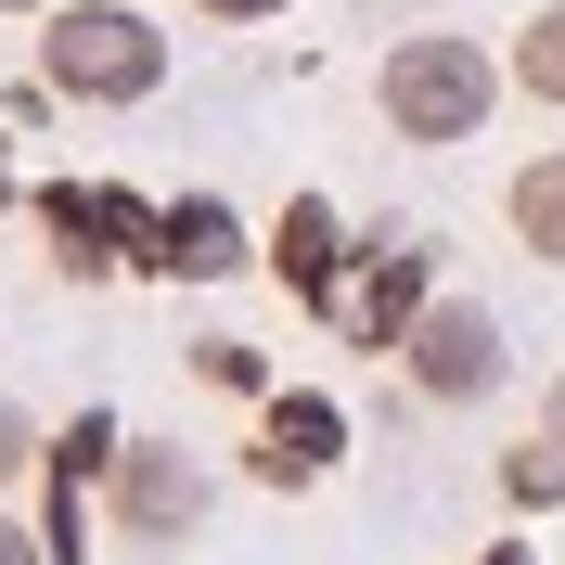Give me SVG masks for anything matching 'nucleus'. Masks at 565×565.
Segmentation results:
<instances>
[{
	"label": "nucleus",
	"mask_w": 565,
	"mask_h": 565,
	"mask_svg": "<svg viewBox=\"0 0 565 565\" xmlns=\"http://www.w3.org/2000/svg\"><path fill=\"white\" fill-rule=\"evenodd\" d=\"M501 104H514V77H501L489 39H462V26H412V39H386V65H373V116H386V141H412V154L489 141Z\"/></svg>",
	"instance_id": "f257e3e1"
},
{
	"label": "nucleus",
	"mask_w": 565,
	"mask_h": 565,
	"mask_svg": "<svg viewBox=\"0 0 565 565\" xmlns=\"http://www.w3.org/2000/svg\"><path fill=\"white\" fill-rule=\"evenodd\" d=\"M39 77H52V104L129 116V104L168 90V26L141 0H52L39 13Z\"/></svg>",
	"instance_id": "f03ea898"
},
{
	"label": "nucleus",
	"mask_w": 565,
	"mask_h": 565,
	"mask_svg": "<svg viewBox=\"0 0 565 565\" xmlns=\"http://www.w3.org/2000/svg\"><path fill=\"white\" fill-rule=\"evenodd\" d=\"M398 386H412V412H489L501 386H514V334H501L489 296H424L412 348H398Z\"/></svg>",
	"instance_id": "7ed1b4c3"
},
{
	"label": "nucleus",
	"mask_w": 565,
	"mask_h": 565,
	"mask_svg": "<svg viewBox=\"0 0 565 565\" xmlns=\"http://www.w3.org/2000/svg\"><path fill=\"white\" fill-rule=\"evenodd\" d=\"M437 257L450 245H386V232H360V257H348V282L321 296V321H334V348H360V360H398L412 348V321H424V296H437Z\"/></svg>",
	"instance_id": "20e7f679"
},
{
	"label": "nucleus",
	"mask_w": 565,
	"mask_h": 565,
	"mask_svg": "<svg viewBox=\"0 0 565 565\" xmlns=\"http://www.w3.org/2000/svg\"><path fill=\"white\" fill-rule=\"evenodd\" d=\"M206 514H218V476L180 450V437H129V450H116V476H104V527L129 540V553H180Z\"/></svg>",
	"instance_id": "39448f33"
},
{
	"label": "nucleus",
	"mask_w": 565,
	"mask_h": 565,
	"mask_svg": "<svg viewBox=\"0 0 565 565\" xmlns=\"http://www.w3.org/2000/svg\"><path fill=\"white\" fill-rule=\"evenodd\" d=\"M26 218L52 232V270H65V282H116V270L154 257V206L116 193V180H39Z\"/></svg>",
	"instance_id": "423d86ee"
},
{
	"label": "nucleus",
	"mask_w": 565,
	"mask_h": 565,
	"mask_svg": "<svg viewBox=\"0 0 565 565\" xmlns=\"http://www.w3.org/2000/svg\"><path fill=\"white\" fill-rule=\"evenodd\" d=\"M334 462H348V398H334V386H270V398H257V437H245L257 489L296 501V489H321Z\"/></svg>",
	"instance_id": "0eeeda50"
},
{
	"label": "nucleus",
	"mask_w": 565,
	"mask_h": 565,
	"mask_svg": "<svg viewBox=\"0 0 565 565\" xmlns=\"http://www.w3.org/2000/svg\"><path fill=\"white\" fill-rule=\"evenodd\" d=\"M154 282H245L257 270V232L232 193H168L154 206V257H141Z\"/></svg>",
	"instance_id": "6e6552de"
},
{
	"label": "nucleus",
	"mask_w": 565,
	"mask_h": 565,
	"mask_svg": "<svg viewBox=\"0 0 565 565\" xmlns=\"http://www.w3.org/2000/svg\"><path fill=\"white\" fill-rule=\"evenodd\" d=\"M348 257H360V232H348V206H334V193H282V218L257 232V270H270L282 296H309V309L348 282Z\"/></svg>",
	"instance_id": "1a4fd4ad"
},
{
	"label": "nucleus",
	"mask_w": 565,
	"mask_h": 565,
	"mask_svg": "<svg viewBox=\"0 0 565 565\" xmlns=\"http://www.w3.org/2000/svg\"><path fill=\"white\" fill-rule=\"evenodd\" d=\"M501 232H514L540 270H565V141H553V154H527V168L501 180Z\"/></svg>",
	"instance_id": "9d476101"
},
{
	"label": "nucleus",
	"mask_w": 565,
	"mask_h": 565,
	"mask_svg": "<svg viewBox=\"0 0 565 565\" xmlns=\"http://www.w3.org/2000/svg\"><path fill=\"white\" fill-rule=\"evenodd\" d=\"M116 450H129V424H116L104 398H77V412L52 424V450H39V476H65V489H104V476H116Z\"/></svg>",
	"instance_id": "9b49d317"
},
{
	"label": "nucleus",
	"mask_w": 565,
	"mask_h": 565,
	"mask_svg": "<svg viewBox=\"0 0 565 565\" xmlns=\"http://www.w3.org/2000/svg\"><path fill=\"white\" fill-rule=\"evenodd\" d=\"M501 77H514V104H553V116H565V0H540L527 26H514Z\"/></svg>",
	"instance_id": "f8f14e48"
},
{
	"label": "nucleus",
	"mask_w": 565,
	"mask_h": 565,
	"mask_svg": "<svg viewBox=\"0 0 565 565\" xmlns=\"http://www.w3.org/2000/svg\"><path fill=\"white\" fill-rule=\"evenodd\" d=\"M501 501H514V514H553V501H565V450L540 437V424L501 450Z\"/></svg>",
	"instance_id": "ddd939ff"
},
{
	"label": "nucleus",
	"mask_w": 565,
	"mask_h": 565,
	"mask_svg": "<svg viewBox=\"0 0 565 565\" xmlns=\"http://www.w3.org/2000/svg\"><path fill=\"white\" fill-rule=\"evenodd\" d=\"M193 386H218V398H270V360H257L245 334H193Z\"/></svg>",
	"instance_id": "4468645a"
},
{
	"label": "nucleus",
	"mask_w": 565,
	"mask_h": 565,
	"mask_svg": "<svg viewBox=\"0 0 565 565\" xmlns=\"http://www.w3.org/2000/svg\"><path fill=\"white\" fill-rule=\"evenodd\" d=\"M39 553H52V565H90V489L39 476Z\"/></svg>",
	"instance_id": "2eb2a0df"
},
{
	"label": "nucleus",
	"mask_w": 565,
	"mask_h": 565,
	"mask_svg": "<svg viewBox=\"0 0 565 565\" xmlns=\"http://www.w3.org/2000/svg\"><path fill=\"white\" fill-rule=\"evenodd\" d=\"M39 450H52V424H39L26 398H0V501H13V489H39Z\"/></svg>",
	"instance_id": "dca6fc26"
},
{
	"label": "nucleus",
	"mask_w": 565,
	"mask_h": 565,
	"mask_svg": "<svg viewBox=\"0 0 565 565\" xmlns=\"http://www.w3.org/2000/svg\"><path fill=\"white\" fill-rule=\"evenodd\" d=\"M193 13H206V26H282L296 0H193Z\"/></svg>",
	"instance_id": "f3484780"
},
{
	"label": "nucleus",
	"mask_w": 565,
	"mask_h": 565,
	"mask_svg": "<svg viewBox=\"0 0 565 565\" xmlns=\"http://www.w3.org/2000/svg\"><path fill=\"white\" fill-rule=\"evenodd\" d=\"M0 565H52L39 553V514H13V501H0Z\"/></svg>",
	"instance_id": "a211bd4d"
},
{
	"label": "nucleus",
	"mask_w": 565,
	"mask_h": 565,
	"mask_svg": "<svg viewBox=\"0 0 565 565\" xmlns=\"http://www.w3.org/2000/svg\"><path fill=\"white\" fill-rule=\"evenodd\" d=\"M540 437H553V450H565V373H553V386H540Z\"/></svg>",
	"instance_id": "6ab92c4d"
},
{
	"label": "nucleus",
	"mask_w": 565,
	"mask_h": 565,
	"mask_svg": "<svg viewBox=\"0 0 565 565\" xmlns=\"http://www.w3.org/2000/svg\"><path fill=\"white\" fill-rule=\"evenodd\" d=\"M476 565H540V553H527V540H489V553H476Z\"/></svg>",
	"instance_id": "aec40b11"
},
{
	"label": "nucleus",
	"mask_w": 565,
	"mask_h": 565,
	"mask_svg": "<svg viewBox=\"0 0 565 565\" xmlns=\"http://www.w3.org/2000/svg\"><path fill=\"white\" fill-rule=\"evenodd\" d=\"M0 206H26V180H13V168H0Z\"/></svg>",
	"instance_id": "412c9836"
},
{
	"label": "nucleus",
	"mask_w": 565,
	"mask_h": 565,
	"mask_svg": "<svg viewBox=\"0 0 565 565\" xmlns=\"http://www.w3.org/2000/svg\"><path fill=\"white\" fill-rule=\"evenodd\" d=\"M0 13H52V0H0Z\"/></svg>",
	"instance_id": "4be33fe9"
},
{
	"label": "nucleus",
	"mask_w": 565,
	"mask_h": 565,
	"mask_svg": "<svg viewBox=\"0 0 565 565\" xmlns=\"http://www.w3.org/2000/svg\"><path fill=\"white\" fill-rule=\"evenodd\" d=\"M373 13H424V0H373Z\"/></svg>",
	"instance_id": "5701e85b"
}]
</instances>
